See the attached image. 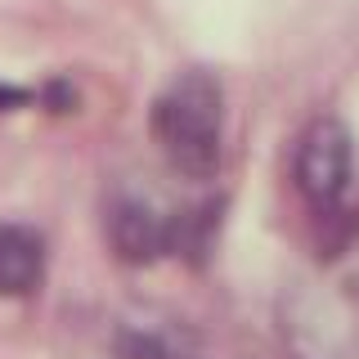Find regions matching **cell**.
I'll list each match as a JSON object with an SVG mask.
<instances>
[{
  "label": "cell",
  "instance_id": "obj_1",
  "mask_svg": "<svg viewBox=\"0 0 359 359\" xmlns=\"http://www.w3.org/2000/svg\"><path fill=\"white\" fill-rule=\"evenodd\" d=\"M153 135L166 162L189 180H211L220 171L224 144V95L207 72H184L157 95Z\"/></svg>",
  "mask_w": 359,
  "mask_h": 359
},
{
  "label": "cell",
  "instance_id": "obj_2",
  "mask_svg": "<svg viewBox=\"0 0 359 359\" xmlns=\"http://www.w3.org/2000/svg\"><path fill=\"white\" fill-rule=\"evenodd\" d=\"M278 337L292 359H355L359 283L337 274L301 278L278 306Z\"/></svg>",
  "mask_w": 359,
  "mask_h": 359
},
{
  "label": "cell",
  "instance_id": "obj_3",
  "mask_svg": "<svg viewBox=\"0 0 359 359\" xmlns=\"http://www.w3.org/2000/svg\"><path fill=\"white\" fill-rule=\"evenodd\" d=\"M301 198L314 211H332L346 198L355 180V149H351V130L337 117H319L310 121L306 135L297 140V162H292Z\"/></svg>",
  "mask_w": 359,
  "mask_h": 359
},
{
  "label": "cell",
  "instance_id": "obj_4",
  "mask_svg": "<svg viewBox=\"0 0 359 359\" xmlns=\"http://www.w3.org/2000/svg\"><path fill=\"white\" fill-rule=\"evenodd\" d=\"M104 233L117 252V261L126 265H149L162 252L175 247V216L162 211L149 194H112L108 202V216H104Z\"/></svg>",
  "mask_w": 359,
  "mask_h": 359
},
{
  "label": "cell",
  "instance_id": "obj_5",
  "mask_svg": "<svg viewBox=\"0 0 359 359\" xmlns=\"http://www.w3.org/2000/svg\"><path fill=\"white\" fill-rule=\"evenodd\" d=\"M45 243L27 224H0V297H27L41 287Z\"/></svg>",
  "mask_w": 359,
  "mask_h": 359
},
{
  "label": "cell",
  "instance_id": "obj_6",
  "mask_svg": "<svg viewBox=\"0 0 359 359\" xmlns=\"http://www.w3.org/2000/svg\"><path fill=\"white\" fill-rule=\"evenodd\" d=\"M18 99H22V90H9V86H0V108H5V104H18Z\"/></svg>",
  "mask_w": 359,
  "mask_h": 359
}]
</instances>
